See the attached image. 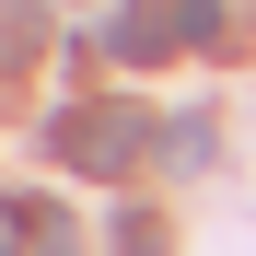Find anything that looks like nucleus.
<instances>
[{
  "label": "nucleus",
  "mask_w": 256,
  "mask_h": 256,
  "mask_svg": "<svg viewBox=\"0 0 256 256\" xmlns=\"http://www.w3.org/2000/svg\"><path fill=\"white\" fill-rule=\"evenodd\" d=\"M47 163H70V175H128V163H140V105H70V116H47Z\"/></svg>",
  "instance_id": "f257e3e1"
},
{
  "label": "nucleus",
  "mask_w": 256,
  "mask_h": 256,
  "mask_svg": "<svg viewBox=\"0 0 256 256\" xmlns=\"http://www.w3.org/2000/svg\"><path fill=\"white\" fill-rule=\"evenodd\" d=\"M105 58H128V70H163V58H175V0H128V12L105 24Z\"/></svg>",
  "instance_id": "f03ea898"
},
{
  "label": "nucleus",
  "mask_w": 256,
  "mask_h": 256,
  "mask_svg": "<svg viewBox=\"0 0 256 256\" xmlns=\"http://www.w3.org/2000/svg\"><path fill=\"white\" fill-rule=\"evenodd\" d=\"M175 47H222V0H175Z\"/></svg>",
  "instance_id": "7ed1b4c3"
},
{
  "label": "nucleus",
  "mask_w": 256,
  "mask_h": 256,
  "mask_svg": "<svg viewBox=\"0 0 256 256\" xmlns=\"http://www.w3.org/2000/svg\"><path fill=\"white\" fill-rule=\"evenodd\" d=\"M116 256H175V233H163L152 210H128V222H116Z\"/></svg>",
  "instance_id": "20e7f679"
},
{
  "label": "nucleus",
  "mask_w": 256,
  "mask_h": 256,
  "mask_svg": "<svg viewBox=\"0 0 256 256\" xmlns=\"http://www.w3.org/2000/svg\"><path fill=\"white\" fill-rule=\"evenodd\" d=\"M24 256H82V244H70V222H24Z\"/></svg>",
  "instance_id": "39448f33"
},
{
  "label": "nucleus",
  "mask_w": 256,
  "mask_h": 256,
  "mask_svg": "<svg viewBox=\"0 0 256 256\" xmlns=\"http://www.w3.org/2000/svg\"><path fill=\"white\" fill-rule=\"evenodd\" d=\"M12 244H24V222H12V210H0V256H12Z\"/></svg>",
  "instance_id": "423d86ee"
}]
</instances>
